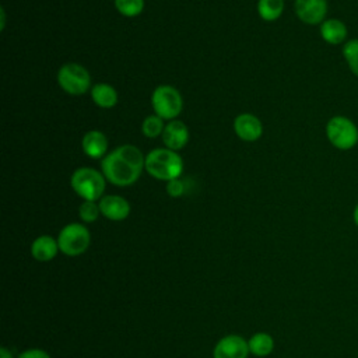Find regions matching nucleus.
I'll use <instances>...</instances> for the list:
<instances>
[{"instance_id":"obj_8","label":"nucleus","mask_w":358,"mask_h":358,"mask_svg":"<svg viewBox=\"0 0 358 358\" xmlns=\"http://www.w3.org/2000/svg\"><path fill=\"white\" fill-rule=\"evenodd\" d=\"M295 13L305 24H322L327 15V0H295Z\"/></svg>"},{"instance_id":"obj_20","label":"nucleus","mask_w":358,"mask_h":358,"mask_svg":"<svg viewBox=\"0 0 358 358\" xmlns=\"http://www.w3.org/2000/svg\"><path fill=\"white\" fill-rule=\"evenodd\" d=\"M164 122L162 117H159L158 115H150L147 116L143 123H141V131L145 137L154 138L157 136H159L164 131Z\"/></svg>"},{"instance_id":"obj_25","label":"nucleus","mask_w":358,"mask_h":358,"mask_svg":"<svg viewBox=\"0 0 358 358\" xmlns=\"http://www.w3.org/2000/svg\"><path fill=\"white\" fill-rule=\"evenodd\" d=\"M0 358H13V357H11V352H8L4 347H1V350H0Z\"/></svg>"},{"instance_id":"obj_10","label":"nucleus","mask_w":358,"mask_h":358,"mask_svg":"<svg viewBox=\"0 0 358 358\" xmlns=\"http://www.w3.org/2000/svg\"><path fill=\"white\" fill-rule=\"evenodd\" d=\"M234 130L241 140L256 141L263 133V126L259 117L255 115L241 113L234 120Z\"/></svg>"},{"instance_id":"obj_5","label":"nucleus","mask_w":358,"mask_h":358,"mask_svg":"<svg viewBox=\"0 0 358 358\" xmlns=\"http://www.w3.org/2000/svg\"><path fill=\"white\" fill-rule=\"evenodd\" d=\"M60 88L70 95H83L90 90L91 76L88 70L78 63H66L57 71Z\"/></svg>"},{"instance_id":"obj_16","label":"nucleus","mask_w":358,"mask_h":358,"mask_svg":"<svg viewBox=\"0 0 358 358\" xmlns=\"http://www.w3.org/2000/svg\"><path fill=\"white\" fill-rule=\"evenodd\" d=\"M91 98L99 108H103V109L113 108L117 103L116 90L106 83L95 84L91 88Z\"/></svg>"},{"instance_id":"obj_4","label":"nucleus","mask_w":358,"mask_h":358,"mask_svg":"<svg viewBox=\"0 0 358 358\" xmlns=\"http://www.w3.org/2000/svg\"><path fill=\"white\" fill-rule=\"evenodd\" d=\"M329 143L341 151H348L358 144V127L347 116L336 115L326 123Z\"/></svg>"},{"instance_id":"obj_13","label":"nucleus","mask_w":358,"mask_h":358,"mask_svg":"<svg viewBox=\"0 0 358 358\" xmlns=\"http://www.w3.org/2000/svg\"><path fill=\"white\" fill-rule=\"evenodd\" d=\"M320 36L326 43L330 45H340L347 42L348 29L347 25L338 18H326L320 24Z\"/></svg>"},{"instance_id":"obj_9","label":"nucleus","mask_w":358,"mask_h":358,"mask_svg":"<svg viewBox=\"0 0 358 358\" xmlns=\"http://www.w3.org/2000/svg\"><path fill=\"white\" fill-rule=\"evenodd\" d=\"M249 344L241 336H227L214 348V358H246Z\"/></svg>"},{"instance_id":"obj_7","label":"nucleus","mask_w":358,"mask_h":358,"mask_svg":"<svg viewBox=\"0 0 358 358\" xmlns=\"http://www.w3.org/2000/svg\"><path fill=\"white\" fill-rule=\"evenodd\" d=\"M91 242L90 231L77 222L66 225L57 238L59 249L67 256H78L84 253Z\"/></svg>"},{"instance_id":"obj_19","label":"nucleus","mask_w":358,"mask_h":358,"mask_svg":"<svg viewBox=\"0 0 358 358\" xmlns=\"http://www.w3.org/2000/svg\"><path fill=\"white\" fill-rule=\"evenodd\" d=\"M343 57L347 62L350 71L358 77V38L350 39L343 45Z\"/></svg>"},{"instance_id":"obj_3","label":"nucleus","mask_w":358,"mask_h":358,"mask_svg":"<svg viewBox=\"0 0 358 358\" xmlns=\"http://www.w3.org/2000/svg\"><path fill=\"white\" fill-rule=\"evenodd\" d=\"M105 180L103 173L99 171L83 166L73 172L70 185L73 190L85 201H96L102 199L101 196L105 190Z\"/></svg>"},{"instance_id":"obj_15","label":"nucleus","mask_w":358,"mask_h":358,"mask_svg":"<svg viewBox=\"0 0 358 358\" xmlns=\"http://www.w3.org/2000/svg\"><path fill=\"white\" fill-rule=\"evenodd\" d=\"M57 250H59L57 241L49 235H42L36 238L31 245V253L39 262L52 260L56 256Z\"/></svg>"},{"instance_id":"obj_26","label":"nucleus","mask_w":358,"mask_h":358,"mask_svg":"<svg viewBox=\"0 0 358 358\" xmlns=\"http://www.w3.org/2000/svg\"><path fill=\"white\" fill-rule=\"evenodd\" d=\"M352 220H354V224L358 227V203H357V206L354 207V211H352Z\"/></svg>"},{"instance_id":"obj_2","label":"nucleus","mask_w":358,"mask_h":358,"mask_svg":"<svg viewBox=\"0 0 358 358\" xmlns=\"http://www.w3.org/2000/svg\"><path fill=\"white\" fill-rule=\"evenodd\" d=\"M147 173L159 180L178 179L183 171L182 157L169 148H155L145 155Z\"/></svg>"},{"instance_id":"obj_1","label":"nucleus","mask_w":358,"mask_h":358,"mask_svg":"<svg viewBox=\"0 0 358 358\" xmlns=\"http://www.w3.org/2000/svg\"><path fill=\"white\" fill-rule=\"evenodd\" d=\"M145 164L143 152L130 144L120 145L109 152L101 162V171L106 180L115 186H130L141 175Z\"/></svg>"},{"instance_id":"obj_22","label":"nucleus","mask_w":358,"mask_h":358,"mask_svg":"<svg viewBox=\"0 0 358 358\" xmlns=\"http://www.w3.org/2000/svg\"><path fill=\"white\" fill-rule=\"evenodd\" d=\"M99 213H101L99 204H95V201H85L84 200V203L78 208L80 218L84 222H94L98 218Z\"/></svg>"},{"instance_id":"obj_12","label":"nucleus","mask_w":358,"mask_h":358,"mask_svg":"<svg viewBox=\"0 0 358 358\" xmlns=\"http://www.w3.org/2000/svg\"><path fill=\"white\" fill-rule=\"evenodd\" d=\"M99 210H101V214H103L108 220L122 221L129 215L130 204L127 203L126 199L120 196L109 194V196H103L99 200Z\"/></svg>"},{"instance_id":"obj_6","label":"nucleus","mask_w":358,"mask_h":358,"mask_svg":"<svg viewBox=\"0 0 358 358\" xmlns=\"http://www.w3.org/2000/svg\"><path fill=\"white\" fill-rule=\"evenodd\" d=\"M151 105L155 112L162 119L173 120L182 110L183 101L179 91L172 85H159L152 91Z\"/></svg>"},{"instance_id":"obj_21","label":"nucleus","mask_w":358,"mask_h":358,"mask_svg":"<svg viewBox=\"0 0 358 358\" xmlns=\"http://www.w3.org/2000/svg\"><path fill=\"white\" fill-rule=\"evenodd\" d=\"M116 10L124 17H136L144 8V0H115Z\"/></svg>"},{"instance_id":"obj_17","label":"nucleus","mask_w":358,"mask_h":358,"mask_svg":"<svg viewBox=\"0 0 358 358\" xmlns=\"http://www.w3.org/2000/svg\"><path fill=\"white\" fill-rule=\"evenodd\" d=\"M249 351L257 357H266L273 351L274 341L267 333H256L249 340Z\"/></svg>"},{"instance_id":"obj_14","label":"nucleus","mask_w":358,"mask_h":358,"mask_svg":"<svg viewBox=\"0 0 358 358\" xmlns=\"http://www.w3.org/2000/svg\"><path fill=\"white\" fill-rule=\"evenodd\" d=\"M81 145L87 157L98 159L106 152L108 140H106V136L99 130H90L84 134L81 140Z\"/></svg>"},{"instance_id":"obj_11","label":"nucleus","mask_w":358,"mask_h":358,"mask_svg":"<svg viewBox=\"0 0 358 358\" xmlns=\"http://www.w3.org/2000/svg\"><path fill=\"white\" fill-rule=\"evenodd\" d=\"M187 140H189V130L183 122L173 119L168 122V124L164 127L162 141L166 145V148L178 151L187 144Z\"/></svg>"},{"instance_id":"obj_18","label":"nucleus","mask_w":358,"mask_h":358,"mask_svg":"<svg viewBox=\"0 0 358 358\" xmlns=\"http://www.w3.org/2000/svg\"><path fill=\"white\" fill-rule=\"evenodd\" d=\"M284 11V0H259L257 13L264 21H275Z\"/></svg>"},{"instance_id":"obj_23","label":"nucleus","mask_w":358,"mask_h":358,"mask_svg":"<svg viewBox=\"0 0 358 358\" xmlns=\"http://www.w3.org/2000/svg\"><path fill=\"white\" fill-rule=\"evenodd\" d=\"M166 192L172 197H179L185 192V185H183V182L179 180V178L173 179V180H169L168 185H166Z\"/></svg>"},{"instance_id":"obj_24","label":"nucleus","mask_w":358,"mask_h":358,"mask_svg":"<svg viewBox=\"0 0 358 358\" xmlns=\"http://www.w3.org/2000/svg\"><path fill=\"white\" fill-rule=\"evenodd\" d=\"M18 358H50L48 352L42 350H28L18 355Z\"/></svg>"}]
</instances>
